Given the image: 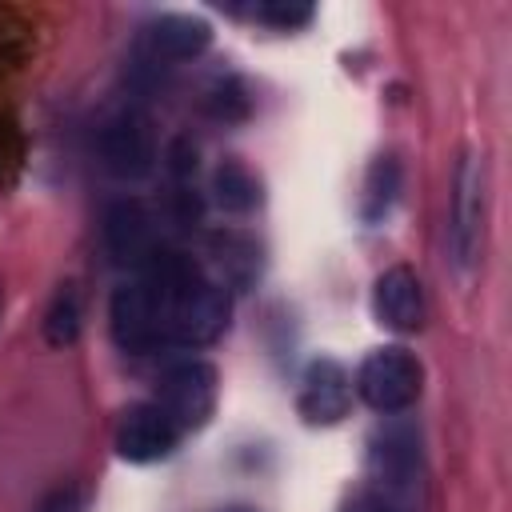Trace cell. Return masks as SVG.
<instances>
[{
  "label": "cell",
  "instance_id": "1",
  "mask_svg": "<svg viewBox=\"0 0 512 512\" xmlns=\"http://www.w3.org/2000/svg\"><path fill=\"white\" fill-rule=\"evenodd\" d=\"M144 296L152 308V328L156 344H176V348H200L212 344L228 328V292L224 284L208 280L192 256L180 252H160L144 276Z\"/></svg>",
  "mask_w": 512,
  "mask_h": 512
},
{
  "label": "cell",
  "instance_id": "2",
  "mask_svg": "<svg viewBox=\"0 0 512 512\" xmlns=\"http://www.w3.org/2000/svg\"><path fill=\"white\" fill-rule=\"evenodd\" d=\"M484 240V164L476 152H464L452 172V216H448V248L460 272H472Z\"/></svg>",
  "mask_w": 512,
  "mask_h": 512
},
{
  "label": "cell",
  "instance_id": "3",
  "mask_svg": "<svg viewBox=\"0 0 512 512\" xmlns=\"http://www.w3.org/2000/svg\"><path fill=\"white\" fill-rule=\"evenodd\" d=\"M420 360L408 348H376L356 372V392L376 412H404L420 396Z\"/></svg>",
  "mask_w": 512,
  "mask_h": 512
},
{
  "label": "cell",
  "instance_id": "4",
  "mask_svg": "<svg viewBox=\"0 0 512 512\" xmlns=\"http://www.w3.org/2000/svg\"><path fill=\"white\" fill-rule=\"evenodd\" d=\"M96 156L108 176L116 180H140L156 168V132L152 120L140 108H124L104 120L96 136Z\"/></svg>",
  "mask_w": 512,
  "mask_h": 512
},
{
  "label": "cell",
  "instance_id": "5",
  "mask_svg": "<svg viewBox=\"0 0 512 512\" xmlns=\"http://www.w3.org/2000/svg\"><path fill=\"white\" fill-rule=\"evenodd\" d=\"M156 404L164 408V416L184 432V428H200L212 408H216V368L204 360H180L160 376V396Z\"/></svg>",
  "mask_w": 512,
  "mask_h": 512
},
{
  "label": "cell",
  "instance_id": "6",
  "mask_svg": "<svg viewBox=\"0 0 512 512\" xmlns=\"http://www.w3.org/2000/svg\"><path fill=\"white\" fill-rule=\"evenodd\" d=\"M104 248L124 268H148L164 248L156 236V220L140 200H116L104 212Z\"/></svg>",
  "mask_w": 512,
  "mask_h": 512
},
{
  "label": "cell",
  "instance_id": "7",
  "mask_svg": "<svg viewBox=\"0 0 512 512\" xmlns=\"http://www.w3.org/2000/svg\"><path fill=\"white\" fill-rule=\"evenodd\" d=\"M180 440V428L164 416L160 404H128L116 420V452L132 464L164 460Z\"/></svg>",
  "mask_w": 512,
  "mask_h": 512
},
{
  "label": "cell",
  "instance_id": "8",
  "mask_svg": "<svg viewBox=\"0 0 512 512\" xmlns=\"http://www.w3.org/2000/svg\"><path fill=\"white\" fill-rule=\"evenodd\" d=\"M372 468H376V476H380L376 488L412 508L416 480H420V448H416V436H412L408 428H388V432L376 440V448H372Z\"/></svg>",
  "mask_w": 512,
  "mask_h": 512
},
{
  "label": "cell",
  "instance_id": "9",
  "mask_svg": "<svg viewBox=\"0 0 512 512\" xmlns=\"http://www.w3.org/2000/svg\"><path fill=\"white\" fill-rule=\"evenodd\" d=\"M300 416L312 424H336L348 416L352 404V380L336 360H312L300 388Z\"/></svg>",
  "mask_w": 512,
  "mask_h": 512
},
{
  "label": "cell",
  "instance_id": "10",
  "mask_svg": "<svg viewBox=\"0 0 512 512\" xmlns=\"http://www.w3.org/2000/svg\"><path fill=\"white\" fill-rule=\"evenodd\" d=\"M376 320L392 332H416L424 324V288L412 268H388L372 292Z\"/></svg>",
  "mask_w": 512,
  "mask_h": 512
},
{
  "label": "cell",
  "instance_id": "11",
  "mask_svg": "<svg viewBox=\"0 0 512 512\" xmlns=\"http://www.w3.org/2000/svg\"><path fill=\"white\" fill-rule=\"evenodd\" d=\"M144 44L152 60H192L212 44V28L200 16L164 12L144 28Z\"/></svg>",
  "mask_w": 512,
  "mask_h": 512
},
{
  "label": "cell",
  "instance_id": "12",
  "mask_svg": "<svg viewBox=\"0 0 512 512\" xmlns=\"http://www.w3.org/2000/svg\"><path fill=\"white\" fill-rule=\"evenodd\" d=\"M112 336L124 352H156V328H152V308L144 296V284L132 280L124 288H116L112 296Z\"/></svg>",
  "mask_w": 512,
  "mask_h": 512
},
{
  "label": "cell",
  "instance_id": "13",
  "mask_svg": "<svg viewBox=\"0 0 512 512\" xmlns=\"http://www.w3.org/2000/svg\"><path fill=\"white\" fill-rule=\"evenodd\" d=\"M212 192H216V200H220L228 212H248V208L260 204V184H256V176H252L244 164H236V160H224V164L216 168Z\"/></svg>",
  "mask_w": 512,
  "mask_h": 512
},
{
  "label": "cell",
  "instance_id": "14",
  "mask_svg": "<svg viewBox=\"0 0 512 512\" xmlns=\"http://www.w3.org/2000/svg\"><path fill=\"white\" fill-rule=\"evenodd\" d=\"M80 320H84L80 292H76V284H64V288L52 296L48 316H44V336H48V344H56V348L72 344V340L80 336Z\"/></svg>",
  "mask_w": 512,
  "mask_h": 512
},
{
  "label": "cell",
  "instance_id": "15",
  "mask_svg": "<svg viewBox=\"0 0 512 512\" xmlns=\"http://www.w3.org/2000/svg\"><path fill=\"white\" fill-rule=\"evenodd\" d=\"M396 192H400V168H396V160L380 156L364 184V220H380L392 208Z\"/></svg>",
  "mask_w": 512,
  "mask_h": 512
},
{
  "label": "cell",
  "instance_id": "16",
  "mask_svg": "<svg viewBox=\"0 0 512 512\" xmlns=\"http://www.w3.org/2000/svg\"><path fill=\"white\" fill-rule=\"evenodd\" d=\"M216 252H220V264L228 268V276H232L236 284H248V280H252V272H256V252H252L248 240H240V236H220V240H216Z\"/></svg>",
  "mask_w": 512,
  "mask_h": 512
},
{
  "label": "cell",
  "instance_id": "17",
  "mask_svg": "<svg viewBox=\"0 0 512 512\" xmlns=\"http://www.w3.org/2000/svg\"><path fill=\"white\" fill-rule=\"evenodd\" d=\"M252 12H256V20L276 24V28H284V32H292V28H300V24H308V20H312V8H308V4H296V0H272V4H256Z\"/></svg>",
  "mask_w": 512,
  "mask_h": 512
},
{
  "label": "cell",
  "instance_id": "18",
  "mask_svg": "<svg viewBox=\"0 0 512 512\" xmlns=\"http://www.w3.org/2000/svg\"><path fill=\"white\" fill-rule=\"evenodd\" d=\"M340 512H412V508L400 504L396 496L380 492V488H360V492H352V496L344 500Z\"/></svg>",
  "mask_w": 512,
  "mask_h": 512
},
{
  "label": "cell",
  "instance_id": "19",
  "mask_svg": "<svg viewBox=\"0 0 512 512\" xmlns=\"http://www.w3.org/2000/svg\"><path fill=\"white\" fill-rule=\"evenodd\" d=\"M84 508H88V492H84L80 484H64V488L48 492V496L36 504V512H84Z\"/></svg>",
  "mask_w": 512,
  "mask_h": 512
}]
</instances>
